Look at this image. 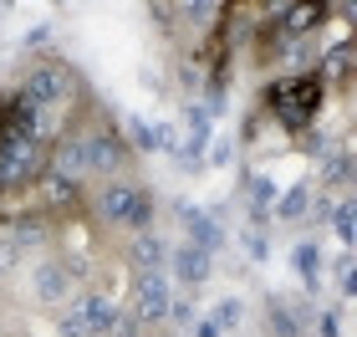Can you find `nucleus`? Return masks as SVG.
Segmentation results:
<instances>
[{
  "label": "nucleus",
  "instance_id": "1",
  "mask_svg": "<svg viewBox=\"0 0 357 337\" xmlns=\"http://www.w3.org/2000/svg\"><path fill=\"white\" fill-rule=\"evenodd\" d=\"M92 210H97V220H102V225H112V230L143 235V230L153 225V195H149L143 184H133V179H112V184L97 189Z\"/></svg>",
  "mask_w": 357,
  "mask_h": 337
},
{
  "label": "nucleus",
  "instance_id": "2",
  "mask_svg": "<svg viewBox=\"0 0 357 337\" xmlns=\"http://www.w3.org/2000/svg\"><path fill=\"white\" fill-rule=\"evenodd\" d=\"M77 98V77H72V67L67 61H36V67L26 72V82H21V92H15V103H21L26 112H61Z\"/></svg>",
  "mask_w": 357,
  "mask_h": 337
},
{
  "label": "nucleus",
  "instance_id": "3",
  "mask_svg": "<svg viewBox=\"0 0 357 337\" xmlns=\"http://www.w3.org/2000/svg\"><path fill=\"white\" fill-rule=\"evenodd\" d=\"M321 92H327L321 77H281V82H271L266 103L281 128H312V118L321 112Z\"/></svg>",
  "mask_w": 357,
  "mask_h": 337
},
{
  "label": "nucleus",
  "instance_id": "4",
  "mask_svg": "<svg viewBox=\"0 0 357 337\" xmlns=\"http://www.w3.org/2000/svg\"><path fill=\"white\" fill-rule=\"evenodd\" d=\"M82 158H87V174L112 179V174H123V164H128V143L112 123H92V128H82Z\"/></svg>",
  "mask_w": 357,
  "mask_h": 337
},
{
  "label": "nucleus",
  "instance_id": "5",
  "mask_svg": "<svg viewBox=\"0 0 357 337\" xmlns=\"http://www.w3.org/2000/svg\"><path fill=\"white\" fill-rule=\"evenodd\" d=\"M77 286V266L72 261H41L36 276H31V292H36L41 307H67Z\"/></svg>",
  "mask_w": 357,
  "mask_h": 337
},
{
  "label": "nucleus",
  "instance_id": "6",
  "mask_svg": "<svg viewBox=\"0 0 357 337\" xmlns=\"http://www.w3.org/2000/svg\"><path fill=\"white\" fill-rule=\"evenodd\" d=\"M169 312H174V297H169L164 271L138 276V286H133V317H138V322H164Z\"/></svg>",
  "mask_w": 357,
  "mask_h": 337
},
{
  "label": "nucleus",
  "instance_id": "7",
  "mask_svg": "<svg viewBox=\"0 0 357 337\" xmlns=\"http://www.w3.org/2000/svg\"><path fill=\"white\" fill-rule=\"evenodd\" d=\"M169 261H174V276L184 281V286H204V281H209V271H215V266H209V250L189 246V240H184L178 250H169Z\"/></svg>",
  "mask_w": 357,
  "mask_h": 337
},
{
  "label": "nucleus",
  "instance_id": "8",
  "mask_svg": "<svg viewBox=\"0 0 357 337\" xmlns=\"http://www.w3.org/2000/svg\"><path fill=\"white\" fill-rule=\"evenodd\" d=\"M178 220H184V230H189V246H199V250H209V255H215V246H220L215 220H209V215H199V210H189V204H178Z\"/></svg>",
  "mask_w": 357,
  "mask_h": 337
},
{
  "label": "nucleus",
  "instance_id": "9",
  "mask_svg": "<svg viewBox=\"0 0 357 337\" xmlns=\"http://www.w3.org/2000/svg\"><path fill=\"white\" fill-rule=\"evenodd\" d=\"M281 15H286L281 31H291V36H306V31H317V26L332 15V6H286Z\"/></svg>",
  "mask_w": 357,
  "mask_h": 337
},
{
  "label": "nucleus",
  "instance_id": "10",
  "mask_svg": "<svg viewBox=\"0 0 357 337\" xmlns=\"http://www.w3.org/2000/svg\"><path fill=\"white\" fill-rule=\"evenodd\" d=\"M133 261L143 266V276H149V271H158V266L169 261V246H164V240H158L153 230H143V235H138V246H133Z\"/></svg>",
  "mask_w": 357,
  "mask_h": 337
},
{
  "label": "nucleus",
  "instance_id": "11",
  "mask_svg": "<svg viewBox=\"0 0 357 337\" xmlns=\"http://www.w3.org/2000/svg\"><path fill=\"white\" fill-rule=\"evenodd\" d=\"M266 322H271V332H275V337H301V327H296V317L286 312V301H271Z\"/></svg>",
  "mask_w": 357,
  "mask_h": 337
},
{
  "label": "nucleus",
  "instance_id": "12",
  "mask_svg": "<svg viewBox=\"0 0 357 337\" xmlns=\"http://www.w3.org/2000/svg\"><path fill=\"white\" fill-rule=\"evenodd\" d=\"M337 235H342V240H352L357 235V200H347V204H337Z\"/></svg>",
  "mask_w": 357,
  "mask_h": 337
},
{
  "label": "nucleus",
  "instance_id": "13",
  "mask_svg": "<svg viewBox=\"0 0 357 337\" xmlns=\"http://www.w3.org/2000/svg\"><path fill=\"white\" fill-rule=\"evenodd\" d=\"M317 266H321V255H317V246H296V271L306 281H317Z\"/></svg>",
  "mask_w": 357,
  "mask_h": 337
},
{
  "label": "nucleus",
  "instance_id": "14",
  "mask_svg": "<svg viewBox=\"0 0 357 337\" xmlns=\"http://www.w3.org/2000/svg\"><path fill=\"white\" fill-rule=\"evenodd\" d=\"M215 317H220V327H240V317H245V312H240V301H235V297H225L220 307H215Z\"/></svg>",
  "mask_w": 357,
  "mask_h": 337
},
{
  "label": "nucleus",
  "instance_id": "15",
  "mask_svg": "<svg viewBox=\"0 0 357 337\" xmlns=\"http://www.w3.org/2000/svg\"><path fill=\"white\" fill-rule=\"evenodd\" d=\"M301 210H306V189H291V195L281 200V215H286V220H296Z\"/></svg>",
  "mask_w": 357,
  "mask_h": 337
},
{
  "label": "nucleus",
  "instance_id": "16",
  "mask_svg": "<svg viewBox=\"0 0 357 337\" xmlns=\"http://www.w3.org/2000/svg\"><path fill=\"white\" fill-rule=\"evenodd\" d=\"M138 327H143L138 317H118V327H112L107 337H138Z\"/></svg>",
  "mask_w": 357,
  "mask_h": 337
},
{
  "label": "nucleus",
  "instance_id": "17",
  "mask_svg": "<svg viewBox=\"0 0 357 337\" xmlns=\"http://www.w3.org/2000/svg\"><path fill=\"white\" fill-rule=\"evenodd\" d=\"M347 21H352V31H357V6H347Z\"/></svg>",
  "mask_w": 357,
  "mask_h": 337
},
{
  "label": "nucleus",
  "instance_id": "18",
  "mask_svg": "<svg viewBox=\"0 0 357 337\" xmlns=\"http://www.w3.org/2000/svg\"><path fill=\"white\" fill-rule=\"evenodd\" d=\"M347 174H352V179H357V158H352V169H347Z\"/></svg>",
  "mask_w": 357,
  "mask_h": 337
}]
</instances>
